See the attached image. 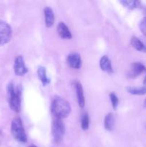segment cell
Here are the masks:
<instances>
[{"mask_svg": "<svg viewBox=\"0 0 146 147\" xmlns=\"http://www.w3.org/2000/svg\"><path fill=\"white\" fill-rule=\"evenodd\" d=\"M51 111L56 119H62L69 116L71 112V107L67 100L56 96L52 102Z\"/></svg>", "mask_w": 146, "mask_h": 147, "instance_id": "6da1fadb", "label": "cell"}, {"mask_svg": "<svg viewBox=\"0 0 146 147\" xmlns=\"http://www.w3.org/2000/svg\"><path fill=\"white\" fill-rule=\"evenodd\" d=\"M9 96V104L13 111L19 113L21 109V90L15 88L13 83H9L7 88Z\"/></svg>", "mask_w": 146, "mask_h": 147, "instance_id": "7a4b0ae2", "label": "cell"}, {"mask_svg": "<svg viewBox=\"0 0 146 147\" xmlns=\"http://www.w3.org/2000/svg\"><path fill=\"white\" fill-rule=\"evenodd\" d=\"M11 131L13 137L20 143H26L27 142V136L24 131L22 122L19 117L14 118L11 121Z\"/></svg>", "mask_w": 146, "mask_h": 147, "instance_id": "3957f363", "label": "cell"}, {"mask_svg": "<svg viewBox=\"0 0 146 147\" xmlns=\"http://www.w3.org/2000/svg\"><path fill=\"white\" fill-rule=\"evenodd\" d=\"M64 131H65V128L62 119L55 118V119L53 121L52 126V135L56 142L59 143L61 142L64 134Z\"/></svg>", "mask_w": 146, "mask_h": 147, "instance_id": "277c9868", "label": "cell"}, {"mask_svg": "<svg viewBox=\"0 0 146 147\" xmlns=\"http://www.w3.org/2000/svg\"><path fill=\"white\" fill-rule=\"evenodd\" d=\"M11 38V28L6 22L0 20V45H3L10 41Z\"/></svg>", "mask_w": 146, "mask_h": 147, "instance_id": "5b68a950", "label": "cell"}, {"mask_svg": "<svg viewBox=\"0 0 146 147\" xmlns=\"http://www.w3.org/2000/svg\"><path fill=\"white\" fill-rule=\"evenodd\" d=\"M14 73L17 76H22L28 72V69L26 67L22 56L19 55L16 57L15 60H14Z\"/></svg>", "mask_w": 146, "mask_h": 147, "instance_id": "8992f818", "label": "cell"}, {"mask_svg": "<svg viewBox=\"0 0 146 147\" xmlns=\"http://www.w3.org/2000/svg\"><path fill=\"white\" fill-rule=\"evenodd\" d=\"M146 71V67L141 63L135 62L130 65V71L128 73V77L130 78H135Z\"/></svg>", "mask_w": 146, "mask_h": 147, "instance_id": "52a82bcc", "label": "cell"}, {"mask_svg": "<svg viewBox=\"0 0 146 147\" xmlns=\"http://www.w3.org/2000/svg\"><path fill=\"white\" fill-rule=\"evenodd\" d=\"M67 63L73 69H80L82 66V60L80 54L77 53H70L67 56Z\"/></svg>", "mask_w": 146, "mask_h": 147, "instance_id": "ba28073f", "label": "cell"}, {"mask_svg": "<svg viewBox=\"0 0 146 147\" xmlns=\"http://www.w3.org/2000/svg\"><path fill=\"white\" fill-rule=\"evenodd\" d=\"M74 86H75L76 96H77L79 106L80 108H84V105H85V99H84V91H83L82 86L81 83L80 82H75Z\"/></svg>", "mask_w": 146, "mask_h": 147, "instance_id": "9c48e42d", "label": "cell"}, {"mask_svg": "<svg viewBox=\"0 0 146 147\" xmlns=\"http://www.w3.org/2000/svg\"><path fill=\"white\" fill-rule=\"evenodd\" d=\"M57 33L60 37L65 40H70L72 38L71 32L69 30L68 27L64 22H60L57 25Z\"/></svg>", "mask_w": 146, "mask_h": 147, "instance_id": "30bf717a", "label": "cell"}, {"mask_svg": "<svg viewBox=\"0 0 146 147\" xmlns=\"http://www.w3.org/2000/svg\"><path fill=\"white\" fill-rule=\"evenodd\" d=\"M100 67L102 70L107 73H113V69L112 67V63L110 58L107 55H104L100 58Z\"/></svg>", "mask_w": 146, "mask_h": 147, "instance_id": "8fae6325", "label": "cell"}, {"mask_svg": "<svg viewBox=\"0 0 146 147\" xmlns=\"http://www.w3.org/2000/svg\"><path fill=\"white\" fill-rule=\"evenodd\" d=\"M45 24L47 27H51L54 23V14L53 10L50 7H47L44 9Z\"/></svg>", "mask_w": 146, "mask_h": 147, "instance_id": "7c38bea8", "label": "cell"}, {"mask_svg": "<svg viewBox=\"0 0 146 147\" xmlns=\"http://www.w3.org/2000/svg\"><path fill=\"white\" fill-rule=\"evenodd\" d=\"M130 44H131L132 47H134L137 51L146 53V45L144 44V42H143L138 37H135V36L132 37Z\"/></svg>", "mask_w": 146, "mask_h": 147, "instance_id": "4fadbf2b", "label": "cell"}, {"mask_svg": "<svg viewBox=\"0 0 146 147\" xmlns=\"http://www.w3.org/2000/svg\"><path fill=\"white\" fill-rule=\"evenodd\" d=\"M37 75H38L39 78H40V81L42 82L43 86H46L50 84V79L47 77L45 67H42V66H40L37 69Z\"/></svg>", "mask_w": 146, "mask_h": 147, "instance_id": "5bb4252c", "label": "cell"}, {"mask_svg": "<svg viewBox=\"0 0 146 147\" xmlns=\"http://www.w3.org/2000/svg\"><path fill=\"white\" fill-rule=\"evenodd\" d=\"M104 129L107 131H111L113 130L115 126V117L112 113H107L104 119Z\"/></svg>", "mask_w": 146, "mask_h": 147, "instance_id": "9a60e30c", "label": "cell"}, {"mask_svg": "<svg viewBox=\"0 0 146 147\" xmlns=\"http://www.w3.org/2000/svg\"><path fill=\"white\" fill-rule=\"evenodd\" d=\"M127 91L129 93L133 95H137V96H143L146 94V87H127Z\"/></svg>", "mask_w": 146, "mask_h": 147, "instance_id": "2e32d148", "label": "cell"}, {"mask_svg": "<svg viewBox=\"0 0 146 147\" xmlns=\"http://www.w3.org/2000/svg\"><path fill=\"white\" fill-rule=\"evenodd\" d=\"M120 3L123 4L124 7L130 9H134L137 8L140 6V2L138 1H132V0H123L120 1Z\"/></svg>", "mask_w": 146, "mask_h": 147, "instance_id": "e0dca14e", "label": "cell"}, {"mask_svg": "<svg viewBox=\"0 0 146 147\" xmlns=\"http://www.w3.org/2000/svg\"><path fill=\"white\" fill-rule=\"evenodd\" d=\"M90 126V118L87 113H84L81 119V127L84 131H87Z\"/></svg>", "mask_w": 146, "mask_h": 147, "instance_id": "ac0fdd59", "label": "cell"}, {"mask_svg": "<svg viewBox=\"0 0 146 147\" xmlns=\"http://www.w3.org/2000/svg\"><path fill=\"white\" fill-rule=\"evenodd\" d=\"M110 100H111L112 106H113V109H114L115 110H116L117 108V106H118V103H119L118 98H117V96H116L115 93H110Z\"/></svg>", "mask_w": 146, "mask_h": 147, "instance_id": "d6986e66", "label": "cell"}, {"mask_svg": "<svg viewBox=\"0 0 146 147\" xmlns=\"http://www.w3.org/2000/svg\"><path fill=\"white\" fill-rule=\"evenodd\" d=\"M139 27H140V30L141 31V32L146 37V17H144L140 21V24H139Z\"/></svg>", "mask_w": 146, "mask_h": 147, "instance_id": "ffe728a7", "label": "cell"}, {"mask_svg": "<svg viewBox=\"0 0 146 147\" xmlns=\"http://www.w3.org/2000/svg\"><path fill=\"white\" fill-rule=\"evenodd\" d=\"M143 85H144V86H145L146 87V76H145V77L144 80H143Z\"/></svg>", "mask_w": 146, "mask_h": 147, "instance_id": "44dd1931", "label": "cell"}, {"mask_svg": "<svg viewBox=\"0 0 146 147\" xmlns=\"http://www.w3.org/2000/svg\"><path fill=\"white\" fill-rule=\"evenodd\" d=\"M143 106H144V108H146V98L144 100V103H143Z\"/></svg>", "mask_w": 146, "mask_h": 147, "instance_id": "7402d4cb", "label": "cell"}, {"mask_svg": "<svg viewBox=\"0 0 146 147\" xmlns=\"http://www.w3.org/2000/svg\"><path fill=\"white\" fill-rule=\"evenodd\" d=\"M29 147H37V146L34 144H31V145H30V146H29Z\"/></svg>", "mask_w": 146, "mask_h": 147, "instance_id": "603a6c76", "label": "cell"}, {"mask_svg": "<svg viewBox=\"0 0 146 147\" xmlns=\"http://www.w3.org/2000/svg\"><path fill=\"white\" fill-rule=\"evenodd\" d=\"M0 134H1V131H0Z\"/></svg>", "mask_w": 146, "mask_h": 147, "instance_id": "cb8c5ba5", "label": "cell"}]
</instances>
